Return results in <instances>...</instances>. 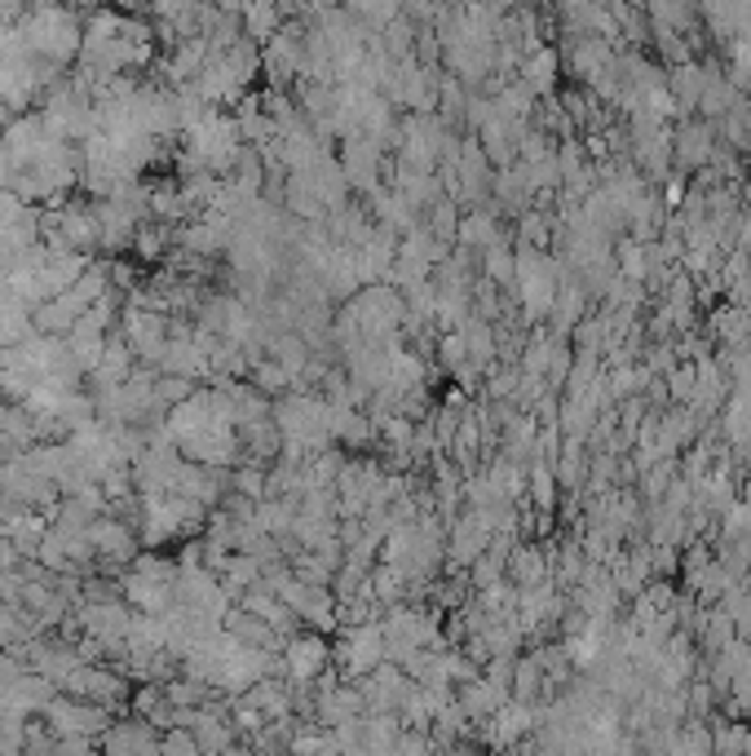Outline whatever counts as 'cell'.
I'll use <instances>...</instances> for the list:
<instances>
[{
	"instance_id": "cell-9",
	"label": "cell",
	"mask_w": 751,
	"mask_h": 756,
	"mask_svg": "<svg viewBox=\"0 0 751 756\" xmlns=\"http://www.w3.org/2000/svg\"><path fill=\"white\" fill-rule=\"evenodd\" d=\"M672 155L681 160V169H698V164H707V160L716 155V147H711V133H707L703 125H681Z\"/></svg>"
},
{
	"instance_id": "cell-14",
	"label": "cell",
	"mask_w": 751,
	"mask_h": 756,
	"mask_svg": "<svg viewBox=\"0 0 751 756\" xmlns=\"http://www.w3.org/2000/svg\"><path fill=\"white\" fill-rule=\"evenodd\" d=\"M460 239H465L469 248H478V244H496V222H491V217H482V213H478V217H465V222H460Z\"/></svg>"
},
{
	"instance_id": "cell-5",
	"label": "cell",
	"mask_w": 751,
	"mask_h": 756,
	"mask_svg": "<svg viewBox=\"0 0 751 756\" xmlns=\"http://www.w3.org/2000/svg\"><path fill=\"white\" fill-rule=\"evenodd\" d=\"M283 668L292 681H314L327 668V641L318 633H292L283 641Z\"/></svg>"
},
{
	"instance_id": "cell-4",
	"label": "cell",
	"mask_w": 751,
	"mask_h": 756,
	"mask_svg": "<svg viewBox=\"0 0 751 756\" xmlns=\"http://www.w3.org/2000/svg\"><path fill=\"white\" fill-rule=\"evenodd\" d=\"M340 663L349 672H375V663H385V628H375V624L349 628L345 646H340Z\"/></svg>"
},
{
	"instance_id": "cell-19",
	"label": "cell",
	"mask_w": 751,
	"mask_h": 756,
	"mask_svg": "<svg viewBox=\"0 0 751 756\" xmlns=\"http://www.w3.org/2000/svg\"><path fill=\"white\" fill-rule=\"evenodd\" d=\"M14 182V164H10V155H6V147H0V191H6Z\"/></svg>"
},
{
	"instance_id": "cell-13",
	"label": "cell",
	"mask_w": 751,
	"mask_h": 756,
	"mask_svg": "<svg viewBox=\"0 0 751 756\" xmlns=\"http://www.w3.org/2000/svg\"><path fill=\"white\" fill-rule=\"evenodd\" d=\"M553 76H557V63H553V50H540L526 67H522V80L531 85V94H548V85H553Z\"/></svg>"
},
{
	"instance_id": "cell-8",
	"label": "cell",
	"mask_w": 751,
	"mask_h": 756,
	"mask_svg": "<svg viewBox=\"0 0 751 756\" xmlns=\"http://www.w3.org/2000/svg\"><path fill=\"white\" fill-rule=\"evenodd\" d=\"M279 28H283V19H279L274 0H243V36L252 45H265Z\"/></svg>"
},
{
	"instance_id": "cell-3",
	"label": "cell",
	"mask_w": 751,
	"mask_h": 756,
	"mask_svg": "<svg viewBox=\"0 0 751 756\" xmlns=\"http://www.w3.org/2000/svg\"><path fill=\"white\" fill-rule=\"evenodd\" d=\"M89 540H94L102 566H129V562L138 558V536H133L129 522H120V518H102V514H98V518L89 522Z\"/></svg>"
},
{
	"instance_id": "cell-20",
	"label": "cell",
	"mask_w": 751,
	"mask_h": 756,
	"mask_svg": "<svg viewBox=\"0 0 751 756\" xmlns=\"http://www.w3.org/2000/svg\"><path fill=\"white\" fill-rule=\"evenodd\" d=\"M63 6H67V10H76V14H80V10H98V6H102V0H63Z\"/></svg>"
},
{
	"instance_id": "cell-17",
	"label": "cell",
	"mask_w": 751,
	"mask_h": 756,
	"mask_svg": "<svg viewBox=\"0 0 751 756\" xmlns=\"http://www.w3.org/2000/svg\"><path fill=\"white\" fill-rule=\"evenodd\" d=\"M522 239H526V244H544V239H548L544 222H540V217H526V222H522Z\"/></svg>"
},
{
	"instance_id": "cell-18",
	"label": "cell",
	"mask_w": 751,
	"mask_h": 756,
	"mask_svg": "<svg viewBox=\"0 0 751 756\" xmlns=\"http://www.w3.org/2000/svg\"><path fill=\"white\" fill-rule=\"evenodd\" d=\"M296 10H309V14H327V10H336L340 0H292Z\"/></svg>"
},
{
	"instance_id": "cell-11",
	"label": "cell",
	"mask_w": 751,
	"mask_h": 756,
	"mask_svg": "<svg viewBox=\"0 0 751 756\" xmlns=\"http://www.w3.org/2000/svg\"><path fill=\"white\" fill-rule=\"evenodd\" d=\"M287 381H292V371L270 354V358H257V367H252V386L261 390V395H279V390H287Z\"/></svg>"
},
{
	"instance_id": "cell-12",
	"label": "cell",
	"mask_w": 751,
	"mask_h": 756,
	"mask_svg": "<svg viewBox=\"0 0 751 756\" xmlns=\"http://www.w3.org/2000/svg\"><path fill=\"white\" fill-rule=\"evenodd\" d=\"M164 694L173 708H199L208 699V681H195V677H168L164 681Z\"/></svg>"
},
{
	"instance_id": "cell-15",
	"label": "cell",
	"mask_w": 751,
	"mask_h": 756,
	"mask_svg": "<svg viewBox=\"0 0 751 756\" xmlns=\"http://www.w3.org/2000/svg\"><path fill=\"white\" fill-rule=\"evenodd\" d=\"M531 487H535V505L548 509V505H553V492H557V487H553V469H548V465H535V469H531Z\"/></svg>"
},
{
	"instance_id": "cell-1",
	"label": "cell",
	"mask_w": 751,
	"mask_h": 756,
	"mask_svg": "<svg viewBox=\"0 0 751 756\" xmlns=\"http://www.w3.org/2000/svg\"><path fill=\"white\" fill-rule=\"evenodd\" d=\"M19 36H23L28 54H36V58H45L54 67L76 63L80 50H85V23H80L76 10L63 6V0H58V6H36L19 23Z\"/></svg>"
},
{
	"instance_id": "cell-23",
	"label": "cell",
	"mask_w": 751,
	"mask_h": 756,
	"mask_svg": "<svg viewBox=\"0 0 751 756\" xmlns=\"http://www.w3.org/2000/svg\"><path fill=\"white\" fill-rule=\"evenodd\" d=\"M36 6H58V0H36Z\"/></svg>"
},
{
	"instance_id": "cell-22",
	"label": "cell",
	"mask_w": 751,
	"mask_h": 756,
	"mask_svg": "<svg viewBox=\"0 0 751 756\" xmlns=\"http://www.w3.org/2000/svg\"><path fill=\"white\" fill-rule=\"evenodd\" d=\"M102 6H129V0H102Z\"/></svg>"
},
{
	"instance_id": "cell-7",
	"label": "cell",
	"mask_w": 751,
	"mask_h": 756,
	"mask_svg": "<svg viewBox=\"0 0 751 756\" xmlns=\"http://www.w3.org/2000/svg\"><path fill=\"white\" fill-rule=\"evenodd\" d=\"M98 747H107V752H133V747L155 752L160 738H155V725H151L146 716H133V721H111V725L98 734Z\"/></svg>"
},
{
	"instance_id": "cell-16",
	"label": "cell",
	"mask_w": 751,
	"mask_h": 756,
	"mask_svg": "<svg viewBox=\"0 0 751 756\" xmlns=\"http://www.w3.org/2000/svg\"><path fill=\"white\" fill-rule=\"evenodd\" d=\"M107 274H111V288H133V283H138V270H133L124 257H116V261L107 266Z\"/></svg>"
},
{
	"instance_id": "cell-2",
	"label": "cell",
	"mask_w": 751,
	"mask_h": 756,
	"mask_svg": "<svg viewBox=\"0 0 751 756\" xmlns=\"http://www.w3.org/2000/svg\"><path fill=\"white\" fill-rule=\"evenodd\" d=\"M261 67H265L270 85H287V80L301 76V67H305V36H301L296 23H292V28H279V32L265 41Z\"/></svg>"
},
{
	"instance_id": "cell-6",
	"label": "cell",
	"mask_w": 751,
	"mask_h": 756,
	"mask_svg": "<svg viewBox=\"0 0 751 756\" xmlns=\"http://www.w3.org/2000/svg\"><path fill=\"white\" fill-rule=\"evenodd\" d=\"M133 363H138V354H133V345L124 341V332H111V336H107V349H102V358H98V367H94L98 390L124 386L129 376H133Z\"/></svg>"
},
{
	"instance_id": "cell-10",
	"label": "cell",
	"mask_w": 751,
	"mask_h": 756,
	"mask_svg": "<svg viewBox=\"0 0 751 756\" xmlns=\"http://www.w3.org/2000/svg\"><path fill=\"white\" fill-rule=\"evenodd\" d=\"M195 395V381L191 376H182V371H160L155 376V403L168 412V408H177V403H186Z\"/></svg>"
},
{
	"instance_id": "cell-21",
	"label": "cell",
	"mask_w": 751,
	"mask_h": 756,
	"mask_svg": "<svg viewBox=\"0 0 751 756\" xmlns=\"http://www.w3.org/2000/svg\"><path fill=\"white\" fill-rule=\"evenodd\" d=\"M487 6H491V10H500V6H509V0H487Z\"/></svg>"
}]
</instances>
